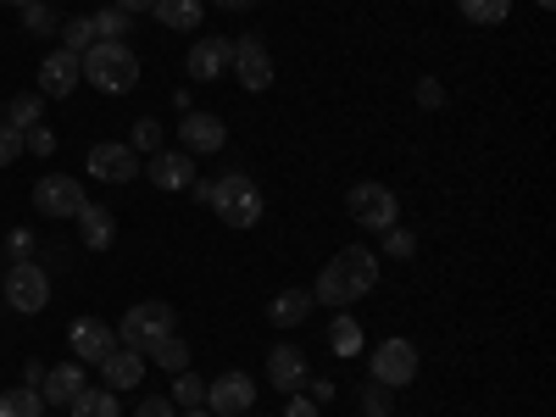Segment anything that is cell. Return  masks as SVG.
<instances>
[{"label": "cell", "mask_w": 556, "mask_h": 417, "mask_svg": "<svg viewBox=\"0 0 556 417\" xmlns=\"http://www.w3.org/2000/svg\"><path fill=\"white\" fill-rule=\"evenodd\" d=\"M379 285V256L374 251H362V245H345L329 267L317 273V285H312V301H323V306H351V301H362L367 290Z\"/></svg>", "instance_id": "1"}, {"label": "cell", "mask_w": 556, "mask_h": 417, "mask_svg": "<svg viewBox=\"0 0 556 417\" xmlns=\"http://www.w3.org/2000/svg\"><path fill=\"white\" fill-rule=\"evenodd\" d=\"M84 78L101 89V96H128V89L139 84V56L128 51L123 39H96L89 51L78 56Z\"/></svg>", "instance_id": "2"}, {"label": "cell", "mask_w": 556, "mask_h": 417, "mask_svg": "<svg viewBox=\"0 0 556 417\" xmlns=\"http://www.w3.org/2000/svg\"><path fill=\"white\" fill-rule=\"evenodd\" d=\"M206 206H212L228 228H256V217H262V190H256L251 173H223V178L212 184Z\"/></svg>", "instance_id": "3"}, {"label": "cell", "mask_w": 556, "mask_h": 417, "mask_svg": "<svg viewBox=\"0 0 556 417\" xmlns=\"http://www.w3.org/2000/svg\"><path fill=\"white\" fill-rule=\"evenodd\" d=\"M173 334V306L167 301H139V306H128L123 312V334H117V345H128V351H139L146 356L156 340H167Z\"/></svg>", "instance_id": "4"}, {"label": "cell", "mask_w": 556, "mask_h": 417, "mask_svg": "<svg viewBox=\"0 0 556 417\" xmlns=\"http://www.w3.org/2000/svg\"><path fill=\"white\" fill-rule=\"evenodd\" d=\"M345 212H351L362 228H379V235H384V228H395V217H401L395 190H390V184H374V178H367V184H351Z\"/></svg>", "instance_id": "5"}, {"label": "cell", "mask_w": 556, "mask_h": 417, "mask_svg": "<svg viewBox=\"0 0 556 417\" xmlns=\"http://www.w3.org/2000/svg\"><path fill=\"white\" fill-rule=\"evenodd\" d=\"M7 301L17 312H45L51 306V273H45L39 262H12L7 267Z\"/></svg>", "instance_id": "6"}, {"label": "cell", "mask_w": 556, "mask_h": 417, "mask_svg": "<svg viewBox=\"0 0 556 417\" xmlns=\"http://www.w3.org/2000/svg\"><path fill=\"white\" fill-rule=\"evenodd\" d=\"M34 212H45V217H78V212H84L78 178H67V173H45V178L34 184Z\"/></svg>", "instance_id": "7"}, {"label": "cell", "mask_w": 556, "mask_h": 417, "mask_svg": "<svg viewBox=\"0 0 556 417\" xmlns=\"http://www.w3.org/2000/svg\"><path fill=\"white\" fill-rule=\"evenodd\" d=\"M412 379H417V345H412V340H384V345L374 351V384L401 390V384H412Z\"/></svg>", "instance_id": "8"}, {"label": "cell", "mask_w": 556, "mask_h": 417, "mask_svg": "<svg viewBox=\"0 0 556 417\" xmlns=\"http://www.w3.org/2000/svg\"><path fill=\"white\" fill-rule=\"evenodd\" d=\"M84 167H89V178H101V184H128L139 173V151L117 146V139H101V146H89Z\"/></svg>", "instance_id": "9"}, {"label": "cell", "mask_w": 556, "mask_h": 417, "mask_svg": "<svg viewBox=\"0 0 556 417\" xmlns=\"http://www.w3.org/2000/svg\"><path fill=\"white\" fill-rule=\"evenodd\" d=\"M251 401H256L251 374H223V379L206 384V412H212V417H245Z\"/></svg>", "instance_id": "10"}, {"label": "cell", "mask_w": 556, "mask_h": 417, "mask_svg": "<svg viewBox=\"0 0 556 417\" xmlns=\"http://www.w3.org/2000/svg\"><path fill=\"white\" fill-rule=\"evenodd\" d=\"M67 345H73V362H106L117 351V334L106 329L101 317H73V329H67Z\"/></svg>", "instance_id": "11"}, {"label": "cell", "mask_w": 556, "mask_h": 417, "mask_svg": "<svg viewBox=\"0 0 556 417\" xmlns=\"http://www.w3.org/2000/svg\"><path fill=\"white\" fill-rule=\"evenodd\" d=\"M228 62H235V45L217 39V34H201V39L190 45V56H184V67H190V78H195V84L223 78V73H228Z\"/></svg>", "instance_id": "12"}, {"label": "cell", "mask_w": 556, "mask_h": 417, "mask_svg": "<svg viewBox=\"0 0 556 417\" xmlns=\"http://www.w3.org/2000/svg\"><path fill=\"white\" fill-rule=\"evenodd\" d=\"M228 67H235V78L251 89V96H262V89L273 84V56L262 51V39H256V34L235 39V62H228Z\"/></svg>", "instance_id": "13"}, {"label": "cell", "mask_w": 556, "mask_h": 417, "mask_svg": "<svg viewBox=\"0 0 556 417\" xmlns=\"http://www.w3.org/2000/svg\"><path fill=\"white\" fill-rule=\"evenodd\" d=\"M156 190H190L195 184V156L190 151H151V162L139 167Z\"/></svg>", "instance_id": "14"}, {"label": "cell", "mask_w": 556, "mask_h": 417, "mask_svg": "<svg viewBox=\"0 0 556 417\" xmlns=\"http://www.w3.org/2000/svg\"><path fill=\"white\" fill-rule=\"evenodd\" d=\"M78 78H84L78 56L73 51H51V56L39 62V96L45 101H62V96H73V89H78Z\"/></svg>", "instance_id": "15"}, {"label": "cell", "mask_w": 556, "mask_h": 417, "mask_svg": "<svg viewBox=\"0 0 556 417\" xmlns=\"http://www.w3.org/2000/svg\"><path fill=\"white\" fill-rule=\"evenodd\" d=\"M178 139H184V151H190V156H212V151L228 146V128L212 112H190V117L178 123Z\"/></svg>", "instance_id": "16"}, {"label": "cell", "mask_w": 556, "mask_h": 417, "mask_svg": "<svg viewBox=\"0 0 556 417\" xmlns=\"http://www.w3.org/2000/svg\"><path fill=\"white\" fill-rule=\"evenodd\" d=\"M267 379H273V390L295 395V390L306 384V351H301V345H273V356H267Z\"/></svg>", "instance_id": "17"}, {"label": "cell", "mask_w": 556, "mask_h": 417, "mask_svg": "<svg viewBox=\"0 0 556 417\" xmlns=\"http://www.w3.org/2000/svg\"><path fill=\"white\" fill-rule=\"evenodd\" d=\"M312 306H317V301H312V290H278V295H273V306H267V323H273V329H301Z\"/></svg>", "instance_id": "18"}, {"label": "cell", "mask_w": 556, "mask_h": 417, "mask_svg": "<svg viewBox=\"0 0 556 417\" xmlns=\"http://www.w3.org/2000/svg\"><path fill=\"white\" fill-rule=\"evenodd\" d=\"M101 374H106V390H139V379H146V356L123 345V351H112L101 362Z\"/></svg>", "instance_id": "19"}, {"label": "cell", "mask_w": 556, "mask_h": 417, "mask_svg": "<svg viewBox=\"0 0 556 417\" xmlns=\"http://www.w3.org/2000/svg\"><path fill=\"white\" fill-rule=\"evenodd\" d=\"M45 390H39V401H51V406H67L78 390H84V367L78 362H62V367H51V374L39 379Z\"/></svg>", "instance_id": "20"}, {"label": "cell", "mask_w": 556, "mask_h": 417, "mask_svg": "<svg viewBox=\"0 0 556 417\" xmlns=\"http://www.w3.org/2000/svg\"><path fill=\"white\" fill-rule=\"evenodd\" d=\"M156 23L162 28H173V34H195L201 28V17H206V7H201V0H156Z\"/></svg>", "instance_id": "21"}, {"label": "cell", "mask_w": 556, "mask_h": 417, "mask_svg": "<svg viewBox=\"0 0 556 417\" xmlns=\"http://www.w3.org/2000/svg\"><path fill=\"white\" fill-rule=\"evenodd\" d=\"M78 235H84L89 251H106V245L117 240V223H112L106 206H89V201H84V212H78Z\"/></svg>", "instance_id": "22"}, {"label": "cell", "mask_w": 556, "mask_h": 417, "mask_svg": "<svg viewBox=\"0 0 556 417\" xmlns=\"http://www.w3.org/2000/svg\"><path fill=\"white\" fill-rule=\"evenodd\" d=\"M146 362H156L162 374H184V367H190V345H184L178 334H167V340H156V345L146 351Z\"/></svg>", "instance_id": "23"}, {"label": "cell", "mask_w": 556, "mask_h": 417, "mask_svg": "<svg viewBox=\"0 0 556 417\" xmlns=\"http://www.w3.org/2000/svg\"><path fill=\"white\" fill-rule=\"evenodd\" d=\"M329 351H334V356H356V351H362V323H356L351 312H340V317L329 323Z\"/></svg>", "instance_id": "24"}, {"label": "cell", "mask_w": 556, "mask_h": 417, "mask_svg": "<svg viewBox=\"0 0 556 417\" xmlns=\"http://www.w3.org/2000/svg\"><path fill=\"white\" fill-rule=\"evenodd\" d=\"M67 406H73V417H117V395L112 390H89V384Z\"/></svg>", "instance_id": "25"}, {"label": "cell", "mask_w": 556, "mask_h": 417, "mask_svg": "<svg viewBox=\"0 0 556 417\" xmlns=\"http://www.w3.org/2000/svg\"><path fill=\"white\" fill-rule=\"evenodd\" d=\"M456 7H462V17H468V23L495 28V23H506V12H513V0H456Z\"/></svg>", "instance_id": "26"}, {"label": "cell", "mask_w": 556, "mask_h": 417, "mask_svg": "<svg viewBox=\"0 0 556 417\" xmlns=\"http://www.w3.org/2000/svg\"><path fill=\"white\" fill-rule=\"evenodd\" d=\"M39 112H45V96H39V89H34V96H12V106H7V128L28 134V128L39 123Z\"/></svg>", "instance_id": "27"}, {"label": "cell", "mask_w": 556, "mask_h": 417, "mask_svg": "<svg viewBox=\"0 0 556 417\" xmlns=\"http://www.w3.org/2000/svg\"><path fill=\"white\" fill-rule=\"evenodd\" d=\"M167 401L184 406V412H190V406H206V379H195L190 367H184V374H173V395H167Z\"/></svg>", "instance_id": "28"}, {"label": "cell", "mask_w": 556, "mask_h": 417, "mask_svg": "<svg viewBox=\"0 0 556 417\" xmlns=\"http://www.w3.org/2000/svg\"><path fill=\"white\" fill-rule=\"evenodd\" d=\"M39 390L28 384V390H0V417H39Z\"/></svg>", "instance_id": "29"}, {"label": "cell", "mask_w": 556, "mask_h": 417, "mask_svg": "<svg viewBox=\"0 0 556 417\" xmlns=\"http://www.w3.org/2000/svg\"><path fill=\"white\" fill-rule=\"evenodd\" d=\"M62 39H67V45H62V51H73V56H84V51H89V45H96V23H89V17H73V23L62 28Z\"/></svg>", "instance_id": "30"}, {"label": "cell", "mask_w": 556, "mask_h": 417, "mask_svg": "<svg viewBox=\"0 0 556 417\" xmlns=\"http://www.w3.org/2000/svg\"><path fill=\"white\" fill-rule=\"evenodd\" d=\"M128 151H162V123L156 117H139L134 123V146Z\"/></svg>", "instance_id": "31"}, {"label": "cell", "mask_w": 556, "mask_h": 417, "mask_svg": "<svg viewBox=\"0 0 556 417\" xmlns=\"http://www.w3.org/2000/svg\"><path fill=\"white\" fill-rule=\"evenodd\" d=\"M23 151H34V156H51V151H56V134L34 123V128L23 134Z\"/></svg>", "instance_id": "32"}, {"label": "cell", "mask_w": 556, "mask_h": 417, "mask_svg": "<svg viewBox=\"0 0 556 417\" xmlns=\"http://www.w3.org/2000/svg\"><path fill=\"white\" fill-rule=\"evenodd\" d=\"M362 412H367V417H390V390H384V384H367V390H362Z\"/></svg>", "instance_id": "33"}, {"label": "cell", "mask_w": 556, "mask_h": 417, "mask_svg": "<svg viewBox=\"0 0 556 417\" xmlns=\"http://www.w3.org/2000/svg\"><path fill=\"white\" fill-rule=\"evenodd\" d=\"M412 251H417V240L406 235V228H384V256L401 262V256H412Z\"/></svg>", "instance_id": "34"}, {"label": "cell", "mask_w": 556, "mask_h": 417, "mask_svg": "<svg viewBox=\"0 0 556 417\" xmlns=\"http://www.w3.org/2000/svg\"><path fill=\"white\" fill-rule=\"evenodd\" d=\"M23 156V134L17 128H7V123H0V167H12Z\"/></svg>", "instance_id": "35"}, {"label": "cell", "mask_w": 556, "mask_h": 417, "mask_svg": "<svg viewBox=\"0 0 556 417\" xmlns=\"http://www.w3.org/2000/svg\"><path fill=\"white\" fill-rule=\"evenodd\" d=\"M134 417H178V406L167 395H146V401L134 406Z\"/></svg>", "instance_id": "36"}, {"label": "cell", "mask_w": 556, "mask_h": 417, "mask_svg": "<svg viewBox=\"0 0 556 417\" xmlns=\"http://www.w3.org/2000/svg\"><path fill=\"white\" fill-rule=\"evenodd\" d=\"M417 106H429V112H440V106H445V89H440L434 78H424V84H417Z\"/></svg>", "instance_id": "37"}, {"label": "cell", "mask_w": 556, "mask_h": 417, "mask_svg": "<svg viewBox=\"0 0 556 417\" xmlns=\"http://www.w3.org/2000/svg\"><path fill=\"white\" fill-rule=\"evenodd\" d=\"M89 23H96V34H128V12H101Z\"/></svg>", "instance_id": "38"}, {"label": "cell", "mask_w": 556, "mask_h": 417, "mask_svg": "<svg viewBox=\"0 0 556 417\" xmlns=\"http://www.w3.org/2000/svg\"><path fill=\"white\" fill-rule=\"evenodd\" d=\"M285 417H317V401L295 390V395H290V406H285Z\"/></svg>", "instance_id": "39"}, {"label": "cell", "mask_w": 556, "mask_h": 417, "mask_svg": "<svg viewBox=\"0 0 556 417\" xmlns=\"http://www.w3.org/2000/svg\"><path fill=\"white\" fill-rule=\"evenodd\" d=\"M23 17H28V34H45V28L56 23L51 12H45V7H23Z\"/></svg>", "instance_id": "40"}, {"label": "cell", "mask_w": 556, "mask_h": 417, "mask_svg": "<svg viewBox=\"0 0 556 417\" xmlns=\"http://www.w3.org/2000/svg\"><path fill=\"white\" fill-rule=\"evenodd\" d=\"M151 7H156V0H117V12H128V17L134 12H151Z\"/></svg>", "instance_id": "41"}, {"label": "cell", "mask_w": 556, "mask_h": 417, "mask_svg": "<svg viewBox=\"0 0 556 417\" xmlns=\"http://www.w3.org/2000/svg\"><path fill=\"white\" fill-rule=\"evenodd\" d=\"M312 401H317V406H323V401H334V384H329V379H317V384H312Z\"/></svg>", "instance_id": "42"}, {"label": "cell", "mask_w": 556, "mask_h": 417, "mask_svg": "<svg viewBox=\"0 0 556 417\" xmlns=\"http://www.w3.org/2000/svg\"><path fill=\"white\" fill-rule=\"evenodd\" d=\"M212 7H223V12H245V7H256V0H212Z\"/></svg>", "instance_id": "43"}, {"label": "cell", "mask_w": 556, "mask_h": 417, "mask_svg": "<svg viewBox=\"0 0 556 417\" xmlns=\"http://www.w3.org/2000/svg\"><path fill=\"white\" fill-rule=\"evenodd\" d=\"M178 417H212V412L206 406H190V412H178Z\"/></svg>", "instance_id": "44"}, {"label": "cell", "mask_w": 556, "mask_h": 417, "mask_svg": "<svg viewBox=\"0 0 556 417\" xmlns=\"http://www.w3.org/2000/svg\"><path fill=\"white\" fill-rule=\"evenodd\" d=\"M0 7H34V0H0Z\"/></svg>", "instance_id": "45"}, {"label": "cell", "mask_w": 556, "mask_h": 417, "mask_svg": "<svg viewBox=\"0 0 556 417\" xmlns=\"http://www.w3.org/2000/svg\"><path fill=\"white\" fill-rule=\"evenodd\" d=\"M534 7H556V0H534Z\"/></svg>", "instance_id": "46"}]
</instances>
